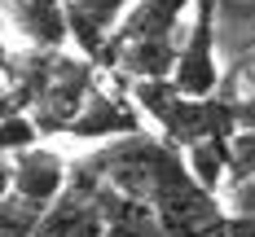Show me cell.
Masks as SVG:
<instances>
[{
    "instance_id": "obj_16",
    "label": "cell",
    "mask_w": 255,
    "mask_h": 237,
    "mask_svg": "<svg viewBox=\"0 0 255 237\" xmlns=\"http://www.w3.org/2000/svg\"><path fill=\"white\" fill-rule=\"evenodd\" d=\"M9 66H13V53L4 49V40H0V79L9 75Z\"/></svg>"
},
{
    "instance_id": "obj_15",
    "label": "cell",
    "mask_w": 255,
    "mask_h": 237,
    "mask_svg": "<svg viewBox=\"0 0 255 237\" xmlns=\"http://www.w3.org/2000/svg\"><path fill=\"white\" fill-rule=\"evenodd\" d=\"M13 193V162H9V154H0V202Z\"/></svg>"
},
{
    "instance_id": "obj_5",
    "label": "cell",
    "mask_w": 255,
    "mask_h": 237,
    "mask_svg": "<svg viewBox=\"0 0 255 237\" xmlns=\"http://www.w3.org/2000/svg\"><path fill=\"white\" fill-rule=\"evenodd\" d=\"M4 13L31 49H66L71 44L66 0H4Z\"/></svg>"
},
{
    "instance_id": "obj_3",
    "label": "cell",
    "mask_w": 255,
    "mask_h": 237,
    "mask_svg": "<svg viewBox=\"0 0 255 237\" xmlns=\"http://www.w3.org/2000/svg\"><path fill=\"white\" fill-rule=\"evenodd\" d=\"M132 132H145L141 128V110L132 97H110V92H93L84 110H79V119L71 123L66 136H75V141H93V145H106V141H119V136H132Z\"/></svg>"
},
{
    "instance_id": "obj_9",
    "label": "cell",
    "mask_w": 255,
    "mask_h": 237,
    "mask_svg": "<svg viewBox=\"0 0 255 237\" xmlns=\"http://www.w3.org/2000/svg\"><path fill=\"white\" fill-rule=\"evenodd\" d=\"M44 211H49V207L26 202L22 193H9V198L0 202V237H31L35 229H40Z\"/></svg>"
},
{
    "instance_id": "obj_12",
    "label": "cell",
    "mask_w": 255,
    "mask_h": 237,
    "mask_svg": "<svg viewBox=\"0 0 255 237\" xmlns=\"http://www.w3.org/2000/svg\"><path fill=\"white\" fill-rule=\"evenodd\" d=\"M75 4L84 9V13H93L102 26H110V31L124 22V13L132 9V0H75Z\"/></svg>"
},
{
    "instance_id": "obj_7",
    "label": "cell",
    "mask_w": 255,
    "mask_h": 237,
    "mask_svg": "<svg viewBox=\"0 0 255 237\" xmlns=\"http://www.w3.org/2000/svg\"><path fill=\"white\" fill-rule=\"evenodd\" d=\"M198 0H132L124 22L115 26V44L124 40H172L180 31V13Z\"/></svg>"
},
{
    "instance_id": "obj_13",
    "label": "cell",
    "mask_w": 255,
    "mask_h": 237,
    "mask_svg": "<svg viewBox=\"0 0 255 237\" xmlns=\"http://www.w3.org/2000/svg\"><path fill=\"white\" fill-rule=\"evenodd\" d=\"M225 237H255V215H229Z\"/></svg>"
},
{
    "instance_id": "obj_6",
    "label": "cell",
    "mask_w": 255,
    "mask_h": 237,
    "mask_svg": "<svg viewBox=\"0 0 255 237\" xmlns=\"http://www.w3.org/2000/svg\"><path fill=\"white\" fill-rule=\"evenodd\" d=\"M110 53H115V75L124 79H172L180 62L176 35L172 40H124V44L110 40Z\"/></svg>"
},
{
    "instance_id": "obj_14",
    "label": "cell",
    "mask_w": 255,
    "mask_h": 237,
    "mask_svg": "<svg viewBox=\"0 0 255 237\" xmlns=\"http://www.w3.org/2000/svg\"><path fill=\"white\" fill-rule=\"evenodd\" d=\"M22 101H18V92L9 88V83H0V119H9V114H18Z\"/></svg>"
},
{
    "instance_id": "obj_11",
    "label": "cell",
    "mask_w": 255,
    "mask_h": 237,
    "mask_svg": "<svg viewBox=\"0 0 255 237\" xmlns=\"http://www.w3.org/2000/svg\"><path fill=\"white\" fill-rule=\"evenodd\" d=\"M220 193H225L220 202H225V211H229V215H255V176L225 184Z\"/></svg>"
},
{
    "instance_id": "obj_4",
    "label": "cell",
    "mask_w": 255,
    "mask_h": 237,
    "mask_svg": "<svg viewBox=\"0 0 255 237\" xmlns=\"http://www.w3.org/2000/svg\"><path fill=\"white\" fill-rule=\"evenodd\" d=\"M9 162H13V193H22L26 202H40V207H53L57 193L66 189V176H71V162L57 150H49L44 141L13 154Z\"/></svg>"
},
{
    "instance_id": "obj_1",
    "label": "cell",
    "mask_w": 255,
    "mask_h": 237,
    "mask_svg": "<svg viewBox=\"0 0 255 237\" xmlns=\"http://www.w3.org/2000/svg\"><path fill=\"white\" fill-rule=\"evenodd\" d=\"M4 83L18 92L22 110L49 141V136H66L84 101L97 92V66L66 49H26L13 57Z\"/></svg>"
},
{
    "instance_id": "obj_8",
    "label": "cell",
    "mask_w": 255,
    "mask_h": 237,
    "mask_svg": "<svg viewBox=\"0 0 255 237\" xmlns=\"http://www.w3.org/2000/svg\"><path fill=\"white\" fill-rule=\"evenodd\" d=\"M185 162L207 193H220L229 180V141H198L185 150Z\"/></svg>"
},
{
    "instance_id": "obj_10",
    "label": "cell",
    "mask_w": 255,
    "mask_h": 237,
    "mask_svg": "<svg viewBox=\"0 0 255 237\" xmlns=\"http://www.w3.org/2000/svg\"><path fill=\"white\" fill-rule=\"evenodd\" d=\"M44 136H40V128H35V119L26 114V110H18V114H9V119H0V154H22V150H31V145H40Z\"/></svg>"
},
{
    "instance_id": "obj_2",
    "label": "cell",
    "mask_w": 255,
    "mask_h": 237,
    "mask_svg": "<svg viewBox=\"0 0 255 237\" xmlns=\"http://www.w3.org/2000/svg\"><path fill=\"white\" fill-rule=\"evenodd\" d=\"M216 9L220 0L194 4V26L180 44V62L172 71V83L185 97H211L220 92V62H216Z\"/></svg>"
}]
</instances>
